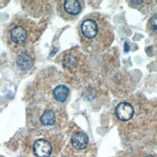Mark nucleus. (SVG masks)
<instances>
[{
    "instance_id": "11",
    "label": "nucleus",
    "mask_w": 157,
    "mask_h": 157,
    "mask_svg": "<svg viewBox=\"0 0 157 157\" xmlns=\"http://www.w3.org/2000/svg\"><path fill=\"white\" fill-rule=\"evenodd\" d=\"M147 157H154V156H152V155H148V156H147Z\"/></svg>"
},
{
    "instance_id": "3",
    "label": "nucleus",
    "mask_w": 157,
    "mask_h": 157,
    "mask_svg": "<svg viewBox=\"0 0 157 157\" xmlns=\"http://www.w3.org/2000/svg\"><path fill=\"white\" fill-rule=\"evenodd\" d=\"M34 153L37 157H49L52 153L51 144L44 139H39L33 146Z\"/></svg>"
},
{
    "instance_id": "10",
    "label": "nucleus",
    "mask_w": 157,
    "mask_h": 157,
    "mask_svg": "<svg viewBox=\"0 0 157 157\" xmlns=\"http://www.w3.org/2000/svg\"><path fill=\"white\" fill-rule=\"evenodd\" d=\"M148 26L152 32L157 34V13H154L151 17V19H149V21H148Z\"/></svg>"
},
{
    "instance_id": "5",
    "label": "nucleus",
    "mask_w": 157,
    "mask_h": 157,
    "mask_svg": "<svg viewBox=\"0 0 157 157\" xmlns=\"http://www.w3.org/2000/svg\"><path fill=\"white\" fill-rule=\"evenodd\" d=\"M89 144V138L86 133L77 132L71 137V145L75 149H84Z\"/></svg>"
},
{
    "instance_id": "1",
    "label": "nucleus",
    "mask_w": 157,
    "mask_h": 157,
    "mask_svg": "<svg viewBox=\"0 0 157 157\" xmlns=\"http://www.w3.org/2000/svg\"><path fill=\"white\" fill-rule=\"evenodd\" d=\"M81 40L87 44L89 49L101 51L112 40V32L104 19L93 17L85 18L80 24Z\"/></svg>"
},
{
    "instance_id": "8",
    "label": "nucleus",
    "mask_w": 157,
    "mask_h": 157,
    "mask_svg": "<svg viewBox=\"0 0 157 157\" xmlns=\"http://www.w3.org/2000/svg\"><path fill=\"white\" fill-rule=\"evenodd\" d=\"M69 93H70V90L67 86L59 85L53 90V97L57 101L64 102L67 99V95H69Z\"/></svg>"
},
{
    "instance_id": "2",
    "label": "nucleus",
    "mask_w": 157,
    "mask_h": 157,
    "mask_svg": "<svg viewBox=\"0 0 157 157\" xmlns=\"http://www.w3.org/2000/svg\"><path fill=\"white\" fill-rule=\"evenodd\" d=\"M27 37H28V32L22 25H13L10 30L11 40L15 44H23L26 42Z\"/></svg>"
},
{
    "instance_id": "4",
    "label": "nucleus",
    "mask_w": 157,
    "mask_h": 157,
    "mask_svg": "<svg viewBox=\"0 0 157 157\" xmlns=\"http://www.w3.org/2000/svg\"><path fill=\"white\" fill-rule=\"evenodd\" d=\"M116 116L121 121H127L131 120V118L134 115V109L131 104L127 103V102H121L117 107H116Z\"/></svg>"
},
{
    "instance_id": "9",
    "label": "nucleus",
    "mask_w": 157,
    "mask_h": 157,
    "mask_svg": "<svg viewBox=\"0 0 157 157\" xmlns=\"http://www.w3.org/2000/svg\"><path fill=\"white\" fill-rule=\"evenodd\" d=\"M40 122L47 126V125H52L55 122V113L52 110H46L44 112V114L40 117Z\"/></svg>"
},
{
    "instance_id": "6",
    "label": "nucleus",
    "mask_w": 157,
    "mask_h": 157,
    "mask_svg": "<svg viewBox=\"0 0 157 157\" xmlns=\"http://www.w3.org/2000/svg\"><path fill=\"white\" fill-rule=\"evenodd\" d=\"M63 3L65 12L71 16H76L81 12L82 5L78 0H66Z\"/></svg>"
},
{
    "instance_id": "7",
    "label": "nucleus",
    "mask_w": 157,
    "mask_h": 157,
    "mask_svg": "<svg viewBox=\"0 0 157 157\" xmlns=\"http://www.w3.org/2000/svg\"><path fill=\"white\" fill-rule=\"evenodd\" d=\"M17 64L20 70L28 71L33 66V60L28 54L22 53V54H20V55H18L17 60Z\"/></svg>"
}]
</instances>
